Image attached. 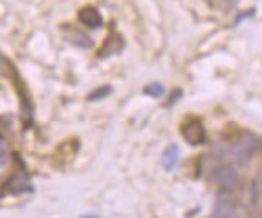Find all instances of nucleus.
<instances>
[{"instance_id":"nucleus-5","label":"nucleus","mask_w":262,"mask_h":218,"mask_svg":"<svg viewBox=\"0 0 262 218\" xmlns=\"http://www.w3.org/2000/svg\"><path fill=\"white\" fill-rule=\"evenodd\" d=\"M79 20L83 22L86 28H92V30H96V28L101 26V15L99 11H97L96 8H92V6H88V8H83L81 11H79Z\"/></svg>"},{"instance_id":"nucleus-9","label":"nucleus","mask_w":262,"mask_h":218,"mask_svg":"<svg viewBox=\"0 0 262 218\" xmlns=\"http://www.w3.org/2000/svg\"><path fill=\"white\" fill-rule=\"evenodd\" d=\"M110 94V86H103V88H97L94 90L90 96H88V101H97V99H103Z\"/></svg>"},{"instance_id":"nucleus-1","label":"nucleus","mask_w":262,"mask_h":218,"mask_svg":"<svg viewBox=\"0 0 262 218\" xmlns=\"http://www.w3.org/2000/svg\"><path fill=\"white\" fill-rule=\"evenodd\" d=\"M214 183L222 189V192H229L238 187V175L231 165H220L213 170Z\"/></svg>"},{"instance_id":"nucleus-4","label":"nucleus","mask_w":262,"mask_h":218,"mask_svg":"<svg viewBox=\"0 0 262 218\" xmlns=\"http://www.w3.org/2000/svg\"><path fill=\"white\" fill-rule=\"evenodd\" d=\"M4 189L11 191L13 194H20V192H26V191L30 192V191H33V187H31V183L28 182V176H26V172H24V170L11 176V180H9V182L6 183Z\"/></svg>"},{"instance_id":"nucleus-3","label":"nucleus","mask_w":262,"mask_h":218,"mask_svg":"<svg viewBox=\"0 0 262 218\" xmlns=\"http://www.w3.org/2000/svg\"><path fill=\"white\" fill-rule=\"evenodd\" d=\"M258 148V140L255 138L253 134H249V132H244L241 134V138L236 140V143L233 145L231 152H235L238 158H248L255 152Z\"/></svg>"},{"instance_id":"nucleus-11","label":"nucleus","mask_w":262,"mask_h":218,"mask_svg":"<svg viewBox=\"0 0 262 218\" xmlns=\"http://www.w3.org/2000/svg\"><path fill=\"white\" fill-rule=\"evenodd\" d=\"M84 218H96V216H84Z\"/></svg>"},{"instance_id":"nucleus-7","label":"nucleus","mask_w":262,"mask_h":218,"mask_svg":"<svg viewBox=\"0 0 262 218\" xmlns=\"http://www.w3.org/2000/svg\"><path fill=\"white\" fill-rule=\"evenodd\" d=\"M70 35H72L70 42L77 44V46H81V48H90V46H92V40L88 39V37L84 35V33H81V31L74 30L72 26H70Z\"/></svg>"},{"instance_id":"nucleus-6","label":"nucleus","mask_w":262,"mask_h":218,"mask_svg":"<svg viewBox=\"0 0 262 218\" xmlns=\"http://www.w3.org/2000/svg\"><path fill=\"white\" fill-rule=\"evenodd\" d=\"M178 156H180V148L176 145H170L163 150L162 154V165L165 170H172L178 163Z\"/></svg>"},{"instance_id":"nucleus-8","label":"nucleus","mask_w":262,"mask_h":218,"mask_svg":"<svg viewBox=\"0 0 262 218\" xmlns=\"http://www.w3.org/2000/svg\"><path fill=\"white\" fill-rule=\"evenodd\" d=\"M143 92L150 97H162L165 90H163V86L160 83H152V84H149V86H145Z\"/></svg>"},{"instance_id":"nucleus-2","label":"nucleus","mask_w":262,"mask_h":218,"mask_svg":"<svg viewBox=\"0 0 262 218\" xmlns=\"http://www.w3.org/2000/svg\"><path fill=\"white\" fill-rule=\"evenodd\" d=\"M182 136L189 145H202L206 143V130L200 119H189L182 127Z\"/></svg>"},{"instance_id":"nucleus-10","label":"nucleus","mask_w":262,"mask_h":218,"mask_svg":"<svg viewBox=\"0 0 262 218\" xmlns=\"http://www.w3.org/2000/svg\"><path fill=\"white\" fill-rule=\"evenodd\" d=\"M253 13H255V9H249V11H244V13H241V15H238V17H236L235 24H236V26H238V24H241V22L244 20V18L251 17V15H253Z\"/></svg>"}]
</instances>
